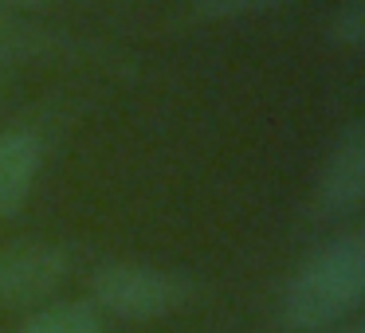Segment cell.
I'll return each instance as SVG.
<instances>
[{"label":"cell","mask_w":365,"mask_h":333,"mask_svg":"<svg viewBox=\"0 0 365 333\" xmlns=\"http://www.w3.org/2000/svg\"><path fill=\"white\" fill-rule=\"evenodd\" d=\"M20 333H103V325H98L95 306L63 302V306H48L40 314H32L20 325Z\"/></svg>","instance_id":"obj_6"},{"label":"cell","mask_w":365,"mask_h":333,"mask_svg":"<svg viewBox=\"0 0 365 333\" xmlns=\"http://www.w3.org/2000/svg\"><path fill=\"white\" fill-rule=\"evenodd\" d=\"M40 4H51V0H0V9H40Z\"/></svg>","instance_id":"obj_9"},{"label":"cell","mask_w":365,"mask_h":333,"mask_svg":"<svg viewBox=\"0 0 365 333\" xmlns=\"http://www.w3.org/2000/svg\"><path fill=\"white\" fill-rule=\"evenodd\" d=\"M365 294V231H346L318 247L291 275L283 294V317L291 329L314 333L338 325L361 306Z\"/></svg>","instance_id":"obj_1"},{"label":"cell","mask_w":365,"mask_h":333,"mask_svg":"<svg viewBox=\"0 0 365 333\" xmlns=\"http://www.w3.org/2000/svg\"><path fill=\"white\" fill-rule=\"evenodd\" d=\"M361 200H365V122L354 118L334 137L330 153L318 169L314 208L322 220H334V216L357 212Z\"/></svg>","instance_id":"obj_3"},{"label":"cell","mask_w":365,"mask_h":333,"mask_svg":"<svg viewBox=\"0 0 365 333\" xmlns=\"http://www.w3.org/2000/svg\"><path fill=\"white\" fill-rule=\"evenodd\" d=\"M43 165V142L36 130L0 134V220H12L28 204Z\"/></svg>","instance_id":"obj_5"},{"label":"cell","mask_w":365,"mask_h":333,"mask_svg":"<svg viewBox=\"0 0 365 333\" xmlns=\"http://www.w3.org/2000/svg\"><path fill=\"white\" fill-rule=\"evenodd\" d=\"M334 333H365V325L354 322V325H341V329H334Z\"/></svg>","instance_id":"obj_10"},{"label":"cell","mask_w":365,"mask_h":333,"mask_svg":"<svg viewBox=\"0 0 365 333\" xmlns=\"http://www.w3.org/2000/svg\"><path fill=\"white\" fill-rule=\"evenodd\" d=\"M0 43H4V24H0Z\"/></svg>","instance_id":"obj_11"},{"label":"cell","mask_w":365,"mask_h":333,"mask_svg":"<svg viewBox=\"0 0 365 333\" xmlns=\"http://www.w3.org/2000/svg\"><path fill=\"white\" fill-rule=\"evenodd\" d=\"M67 275V255L51 243H16L0 251V310L51 298Z\"/></svg>","instance_id":"obj_4"},{"label":"cell","mask_w":365,"mask_h":333,"mask_svg":"<svg viewBox=\"0 0 365 333\" xmlns=\"http://www.w3.org/2000/svg\"><path fill=\"white\" fill-rule=\"evenodd\" d=\"M294 4V0H192V16L197 20H236L252 12H271Z\"/></svg>","instance_id":"obj_8"},{"label":"cell","mask_w":365,"mask_h":333,"mask_svg":"<svg viewBox=\"0 0 365 333\" xmlns=\"http://www.w3.org/2000/svg\"><path fill=\"white\" fill-rule=\"evenodd\" d=\"M91 294L110 314L130 317V322H150V317H165L189 306L197 286H192V278L173 275V270L142 267V263H110V267L95 270Z\"/></svg>","instance_id":"obj_2"},{"label":"cell","mask_w":365,"mask_h":333,"mask_svg":"<svg viewBox=\"0 0 365 333\" xmlns=\"http://www.w3.org/2000/svg\"><path fill=\"white\" fill-rule=\"evenodd\" d=\"M326 36L341 51H361L365 48V0H341L326 20Z\"/></svg>","instance_id":"obj_7"}]
</instances>
